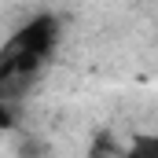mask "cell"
Here are the masks:
<instances>
[{
	"instance_id": "3",
	"label": "cell",
	"mask_w": 158,
	"mask_h": 158,
	"mask_svg": "<svg viewBox=\"0 0 158 158\" xmlns=\"http://www.w3.org/2000/svg\"><path fill=\"white\" fill-rule=\"evenodd\" d=\"M88 158H125V155H121V151L107 140V136H99V140H96V147L88 151Z\"/></svg>"
},
{
	"instance_id": "2",
	"label": "cell",
	"mask_w": 158,
	"mask_h": 158,
	"mask_svg": "<svg viewBox=\"0 0 158 158\" xmlns=\"http://www.w3.org/2000/svg\"><path fill=\"white\" fill-rule=\"evenodd\" d=\"M125 158H158V132H151V136H140L129 151H125Z\"/></svg>"
},
{
	"instance_id": "1",
	"label": "cell",
	"mask_w": 158,
	"mask_h": 158,
	"mask_svg": "<svg viewBox=\"0 0 158 158\" xmlns=\"http://www.w3.org/2000/svg\"><path fill=\"white\" fill-rule=\"evenodd\" d=\"M59 40V26L52 15H37L33 22H26L15 37L4 44L0 52V92H4V107L15 103V92H22L30 77L37 74V66L48 59V52Z\"/></svg>"
}]
</instances>
